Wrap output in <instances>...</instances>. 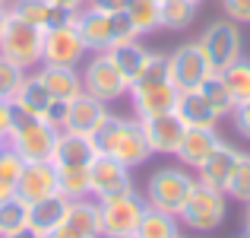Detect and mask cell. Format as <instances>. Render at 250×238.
<instances>
[{"mask_svg": "<svg viewBox=\"0 0 250 238\" xmlns=\"http://www.w3.org/2000/svg\"><path fill=\"white\" fill-rule=\"evenodd\" d=\"M89 137H92V143H95V153L114 156L117 162H124L127 168H136V165H143L152 156L140 118H121V115H111L108 111V115L102 118V124H98Z\"/></svg>", "mask_w": 250, "mask_h": 238, "instance_id": "6da1fadb", "label": "cell"}, {"mask_svg": "<svg viewBox=\"0 0 250 238\" xmlns=\"http://www.w3.org/2000/svg\"><path fill=\"white\" fill-rule=\"evenodd\" d=\"M193 184H196V178L187 168H181V165H162L146 181V203L177 216L184 210V203H187Z\"/></svg>", "mask_w": 250, "mask_h": 238, "instance_id": "7a4b0ae2", "label": "cell"}, {"mask_svg": "<svg viewBox=\"0 0 250 238\" xmlns=\"http://www.w3.org/2000/svg\"><path fill=\"white\" fill-rule=\"evenodd\" d=\"M57 134L51 124H44L42 118H25V115H16L13 121V130L6 134V146H13L25 162H44L54 156V143H57Z\"/></svg>", "mask_w": 250, "mask_h": 238, "instance_id": "3957f363", "label": "cell"}, {"mask_svg": "<svg viewBox=\"0 0 250 238\" xmlns=\"http://www.w3.org/2000/svg\"><path fill=\"white\" fill-rule=\"evenodd\" d=\"M225 213H228V200H225V190H215L209 184H193L184 210L177 213V219L184 222L187 229L193 232H215V229L225 222Z\"/></svg>", "mask_w": 250, "mask_h": 238, "instance_id": "277c9868", "label": "cell"}, {"mask_svg": "<svg viewBox=\"0 0 250 238\" xmlns=\"http://www.w3.org/2000/svg\"><path fill=\"white\" fill-rule=\"evenodd\" d=\"M98 203V222H102V238L104 235H133L146 213V197H140L133 188L124 194L102 197Z\"/></svg>", "mask_w": 250, "mask_h": 238, "instance_id": "5b68a950", "label": "cell"}, {"mask_svg": "<svg viewBox=\"0 0 250 238\" xmlns=\"http://www.w3.org/2000/svg\"><path fill=\"white\" fill-rule=\"evenodd\" d=\"M42 45H44V32L35 25L22 23V19L10 16L0 35V54L6 61H13L22 70H35L42 67Z\"/></svg>", "mask_w": 250, "mask_h": 238, "instance_id": "8992f818", "label": "cell"}, {"mask_svg": "<svg viewBox=\"0 0 250 238\" xmlns=\"http://www.w3.org/2000/svg\"><path fill=\"white\" fill-rule=\"evenodd\" d=\"M80 76H83V92H89L92 98H98V102H104V105L117 102V98H124L130 92L127 76L117 70V64L111 61L108 51L92 54L89 61L83 64Z\"/></svg>", "mask_w": 250, "mask_h": 238, "instance_id": "52a82bcc", "label": "cell"}, {"mask_svg": "<svg viewBox=\"0 0 250 238\" xmlns=\"http://www.w3.org/2000/svg\"><path fill=\"white\" fill-rule=\"evenodd\" d=\"M200 48H203V54H206L212 73H222L225 67H231L241 57V51H244L238 23H231V19H215L200 35Z\"/></svg>", "mask_w": 250, "mask_h": 238, "instance_id": "ba28073f", "label": "cell"}, {"mask_svg": "<svg viewBox=\"0 0 250 238\" xmlns=\"http://www.w3.org/2000/svg\"><path fill=\"white\" fill-rule=\"evenodd\" d=\"M130 105H133V118L146 121V118H155V115H168L174 111L177 105V86L171 79H149V76H140L130 83Z\"/></svg>", "mask_w": 250, "mask_h": 238, "instance_id": "9c48e42d", "label": "cell"}, {"mask_svg": "<svg viewBox=\"0 0 250 238\" xmlns=\"http://www.w3.org/2000/svg\"><path fill=\"white\" fill-rule=\"evenodd\" d=\"M89 54L80 38L73 19L54 25L44 32V45H42V64H54V67H80V61Z\"/></svg>", "mask_w": 250, "mask_h": 238, "instance_id": "30bf717a", "label": "cell"}, {"mask_svg": "<svg viewBox=\"0 0 250 238\" xmlns=\"http://www.w3.org/2000/svg\"><path fill=\"white\" fill-rule=\"evenodd\" d=\"M168 70H171V83L177 86V92L200 89L203 79L212 73V67H209L200 42H184L181 48L171 51L168 54Z\"/></svg>", "mask_w": 250, "mask_h": 238, "instance_id": "8fae6325", "label": "cell"}, {"mask_svg": "<svg viewBox=\"0 0 250 238\" xmlns=\"http://www.w3.org/2000/svg\"><path fill=\"white\" fill-rule=\"evenodd\" d=\"M133 188V178H130V168L124 162H117L114 156H102L95 153V159L89 162V190L95 200L111 194H124V190Z\"/></svg>", "mask_w": 250, "mask_h": 238, "instance_id": "7c38bea8", "label": "cell"}, {"mask_svg": "<svg viewBox=\"0 0 250 238\" xmlns=\"http://www.w3.org/2000/svg\"><path fill=\"white\" fill-rule=\"evenodd\" d=\"M73 23L80 29V38L85 45V51L92 54H102V51L114 48V25H111V13L98 10V6L85 3L83 10L73 13Z\"/></svg>", "mask_w": 250, "mask_h": 238, "instance_id": "4fadbf2b", "label": "cell"}, {"mask_svg": "<svg viewBox=\"0 0 250 238\" xmlns=\"http://www.w3.org/2000/svg\"><path fill=\"white\" fill-rule=\"evenodd\" d=\"M184 130H187V124H184L174 111L143 121V134H146V143H149V149H152V156H174L177 146H181V140H184Z\"/></svg>", "mask_w": 250, "mask_h": 238, "instance_id": "5bb4252c", "label": "cell"}, {"mask_svg": "<svg viewBox=\"0 0 250 238\" xmlns=\"http://www.w3.org/2000/svg\"><path fill=\"white\" fill-rule=\"evenodd\" d=\"M57 194V165L54 162H25V171L16 184V197L25 203H38Z\"/></svg>", "mask_w": 250, "mask_h": 238, "instance_id": "9a60e30c", "label": "cell"}, {"mask_svg": "<svg viewBox=\"0 0 250 238\" xmlns=\"http://www.w3.org/2000/svg\"><path fill=\"white\" fill-rule=\"evenodd\" d=\"M10 16H16V19H22V23L35 25V29L48 32V29H54V25L73 19V13L57 6V3H51V0H10Z\"/></svg>", "mask_w": 250, "mask_h": 238, "instance_id": "2e32d148", "label": "cell"}, {"mask_svg": "<svg viewBox=\"0 0 250 238\" xmlns=\"http://www.w3.org/2000/svg\"><path fill=\"white\" fill-rule=\"evenodd\" d=\"M238 156H241V149H234L231 143L222 140L219 146L206 156V162L196 168V181L209 184V188H215V190H225V184H228V178H231V168H234V162H238Z\"/></svg>", "mask_w": 250, "mask_h": 238, "instance_id": "e0dca14e", "label": "cell"}, {"mask_svg": "<svg viewBox=\"0 0 250 238\" xmlns=\"http://www.w3.org/2000/svg\"><path fill=\"white\" fill-rule=\"evenodd\" d=\"M219 143H222V137H219L215 127H187L174 156L181 159V165H187V168H200V165L206 162V156L212 153Z\"/></svg>", "mask_w": 250, "mask_h": 238, "instance_id": "ac0fdd59", "label": "cell"}, {"mask_svg": "<svg viewBox=\"0 0 250 238\" xmlns=\"http://www.w3.org/2000/svg\"><path fill=\"white\" fill-rule=\"evenodd\" d=\"M35 76L44 83V89L51 92V98L57 102H73L76 95H83V76L76 67H54V64H42L35 70Z\"/></svg>", "mask_w": 250, "mask_h": 238, "instance_id": "d6986e66", "label": "cell"}, {"mask_svg": "<svg viewBox=\"0 0 250 238\" xmlns=\"http://www.w3.org/2000/svg\"><path fill=\"white\" fill-rule=\"evenodd\" d=\"M51 102H54L51 92L44 89V83L35 73H25L22 83H19V89L13 92V98H10L13 111H16V115H25V118H44V111H48Z\"/></svg>", "mask_w": 250, "mask_h": 238, "instance_id": "ffe728a7", "label": "cell"}, {"mask_svg": "<svg viewBox=\"0 0 250 238\" xmlns=\"http://www.w3.org/2000/svg\"><path fill=\"white\" fill-rule=\"evenodd\" d=\"M108 115V105L92 98L89 92L76 95L73 102H67V121H63V130H76V134H92V130L102 124V118Z\"/></svg>", "mask_w": 250, "mask_h": 238, "instance_id": "44dd1931", "label": "cell"}, {"mask_svg": "<svg viewBox=\"0 0 250 238\" xmlns=\"http://www.w3.org/2000/svg\"><path fill=\"white\" fill-rule=\"evenodd\" d=\"M95 159V143L89 134H76V130H61L54 143V165H89Z\"/></svg>", "mask_w": 250, "mask_h": 238, "instance_id": "7402d4cb", "label": "cell"}, {"mask_svg": "<svg viewBox=\"0 0 250 238\" xmlns=\"http://www.w3.org/2000/svg\"><path fill=\"white\" fill-rule=\"evenodd\" d=\"M174 115L181 118L187 127H215V124H219L215 108L203 98L200 89L181 92V95H177V105H174Z\"/></svg>", "mask_w": 250, "mask_h": 238, "instance_id": "603a6c76", "label": "cell"}, {"mask_svg": "<svg viewBox=\"0 0 250 238\" xmlns=\"http://www.w3.org/2000/svg\"><path fill=\"white\" fill-rule=\"evenodd\" d=\"M67 210H70V200L61 197V194L44 197V200H38V203H29V226L35 229L38 235H48L63 222Z\"/></svg>", "mask_w": 250, "mask_h": 238, "instance_id": "cb8c5ba5", "label": "cell"}, {"mask_svg": "<svg viewBox=\"0 0 250 238\" xmlns=\"http://www.w3.org/2000/svg\"><path fill=\"white\" fill-rule=\"evenodd\" d=\"M108 54H111V61L117 64V70L127 76V83H133V79H140V73L146 70V64H149V57H152V51L143 48V45L133 38V42L114 45Z\"/></svg>", "mask_w": 250, "mask_h": 238, "instance_id": "d4e9b609", "label": "cell"}, {"mask_svg": "<svg viewBox=\"0 0 250 238\" xmlns=\"http://www.w3.org/2000/svg\"><path fill=\"white\" fill-rule=\"evenodd\" d=\"M133 235L136 238H177L181 235V219L174 213H165V210H155L146 203V213H143Z\"/></svg>", "mask_w": 250, "mask_h": 238, "instance_id": "484cf974", "label": "cell"}, {"mask_svg": "<svg viewBox=\"0 0 250 238\" xmlns=\"http://www.w3.org/2000/svg\"><path fill=\"white\" fill-rule=\"evenodd\" d=\"M57 194L67 200H85L89 190V165H57Z\"/></svg>", "mask_w": 250, "mask_h": 238, "instance_id": "4316f807", "label": "cell"}, {"mask_svg": "<svg viewBox=\"0 0 250 238\" xmlns=\"http://www.w3.org/2000/svg\"><path fill=\"white\" fill-rule=\"evenodd\" d=\"M196 3L193 0H159V25L168 32H181L193 23Z\"/></svg>", "mask_w": 250, "mask_h": 238, "instance_id": "83f0119b", "label": "cell"}, {"mask_svg": "<svg viewBox=\"0 0 250 238\" xmlns=\"http://www.w3.org/2000/svg\"><path fill=\"white\" fill-rule=\"evenodd\" d=\"M200 92H203V98L215 108V115H219V118H225V115H231V111H234V98H231V92H228L222 73H209L206 79H203Z\"/></svg>", "mask_w": 250, "mask_h": 238, "instance_id": "f1b7e54d", "label": "cell"}, {"mask_svg": "<svg viewBox=\"0 0 250 238\" xmlns=\"http://www.w3.org/2000/svg\"><path fill=\"white\" fill-rule=\"evenodd\" d=\"M222 79H225V86H228V92H231L234 105L244 102V98H250V57L241 54L231 67L222 70Z\"/></svg>", "mask_w": 250, "mask_h": 238, "instance_id": "f546056e", "label": "cell"}, {"mask_svg": "<svg viewBox=\"0 0 250 238\" xmlns=\"http://www.w3.org/2000/svg\"><path fill=\"white\" fill-rule=\"evenodd\" d=\"M25 226H29V203L19 200V197H10V200L0 203V238L19 232Z\"/></svg>", "mask_w": 250, "mask_h": 238, "instance_id": "4dcf8cb0", "label": "cell"}, {"mask_svg": "<svg viewBox=\"0 0 250 238\" xmlns=\"http://www.w3.org/2000/svg\"><path fill=\"white\" fill-rule=\"evenodd\" d=\"M127 16L133 23L136 35H149V32L162 29L159 25V0H133L127 6Z\"/></svg>", "mask_w": 250, "mask_h": 238, "instance_id": "1f68e13d", "label": "cell"}, {"mask_svg": "<svg viewBox=\"0 0 250 238\" xmlns=\"http://www.w3.org/2000/svg\"><path fill=\"white\" fill-rule=\"evenodd\" d=\"M225 197H231L238 203H250V156L247 153H241L238 162H234L231 178L225 184Z\"/></svg>", "mask_w": 250, "mask_h": 238, "instance_id": "d6a6232c", "label": "cell"}, {"mask_svg": "<svg viewBox=\"0 0 250 238\" xmlns=\"http://www.w3.org/2000/svg\"><path fill=\"white\" fill-rule=\"evenodd\" d=\"M25 73H29V70L16 67L13 61H6V57L0 54V98H6V102H10L13 92L19 89V83H22V76H25Z\"/></svg>", "mask_w": 250, "mask_h": 238, "instance_id": "836d02e7", "label": "cell"}, {"mask_svg": "<svg viewBox=\"0 0 250 238\" xmlns=\"http://www.w3.org/2000/svg\"><path fill=\"white\" fill-rule=\"evenodd\" d=\"M25 171V159L16 153L13 146H3L0 149V181H10V184H19Z\"/></svg>", "mask_w": 250, "mask_h": 238, "instance_id": "e575fe53", "label": "cell"}, {"mask_svg": "<svg viewBox=\"0 0 250 238\" xmlns=\"http://www.w3.org/2000/svg\"><path fill=\"white\" fill-rule=\"evenodd\" d=\"M222 10L231 23L250 25V0H222Z\"/></svg>", "mask_w": 250, "mask_h": 238, "instance_id": "d590c367", "label": "cell"}, {"mask_svg": "<svg viewBox=\"0 0 250 238\" xmlns=\"http://www.w3.org/2000/svg\"><path fill=\"white\" fill-rule=\"evenodd\" d=\"M231 118H234V130H238L241 137H247V140H250V98H244V102L234 105Z\"/></svg>", "mask_w": 250, "mask_h": 238, "instance_id": "8d00e7d4", "label": "cell"}, {"mask_svg": "<svg viewBox=\"0 0 250 238\" xmlns=\"http://www.w3.org/2000/svg\"><path fill=\"white\" fill-rule=\"evenodd\" d=\"M44 124H51L54 130H63V121H67V102H51L48 105V111H44V118H42Z\"/></svg>", "mask_w": 250, "mask_h": 238, "instance_id": "74e56055", "label": "cell"}, {"mask_svg": "<svg viewBox=\"0 0 250 238\" xmlns=\"http://www.w3.org/2000/svg\"><path fill=\"white\" fill-rule=\"evenodd\" d=\"M13 121H16V111H13V105L6 102V98H0V134H10L13 130Z\"/></svg>", "mask_w": 250, "mask_h": 238, "instance_id": "f35d334b", "label": "cell"}, {"mask_svg": "<svg viewBox=\"0 0 250 238\" xmlns=\"http://www.w3.org/2000/svg\"><path fill=\"white\" fill-rule=\"evenodd\" d=\"M92 6H98V10H104V13H124L133 0H89Z\"/></svg>", "mask_w": 250, "mask_h": 238, "instance_id": "ab89813d", "label": "cell"}, {"mask_svg": "<svg viewBox=\"0 0 250 238\" xmlns=\"http://www.w3.org/2000/svg\"><path fill=\"white\" fill-rule=\"evenodd\" d=\"M42 238H85V235H80V232H73V229H70L67 222H61V226H57L54 232H48V235H42Z\"/></svg>", "mask_w": 250, "mask_h": 238, "instance_id": "60d3db41", "label": "cell"}, {"mask_svg": "<svg viewBox=\"0 0 250 238\" xmlns=\"http://www.w3.org/2000/svg\"><path fill=\"white\" fill-rule=\"evenodd\" d=\"M51 3H57V6H63V10H70V13H76V10H83L89 0H51Z\"/></svg>", "mask_w": 250, "mask_h": 238, "instance_id": "b9f144b4", "label": "cell"}, {"mask_svg": "<svg viewBox=\"0 0 250 238\" xmlns=\"http://www.w3.org/2000/svg\"><path fill=\"white\" fill-rule=\"evenodd\" d=\"M10 197H16V184L0 181V203H3V200H10Z\"/></svg>", "mask_w": 250, "mask_h": 238, "instance_id": "7bdbcfd3", "label": "cell"}, {"mask_svg": "<svg viewBox=\"0 0 250 238\" xmlns=\"http://www.w3.org/2000/svg\"><path fill=\"white\" fill-rule=\"evenodd\" d=\"M6 238H42V235H38L32 226H25V229H19V232H13V235H6Z\"/></svg>", "mask_w": 250, "mask_h": 238, "instance_id": "ee69618b", "label": "cell"}, {"mask_svg": "<svg viewBox=\"0 0 250 238\" xmlns=\"http://www.w3.org/2000/svg\"><path fill=\"white\" fill-rule=\"evenodd\" d=\"M6 19H10V10H0V35H3V25H6Z\"/></svg>", "mask_w": 250, "mask_h": 238, "instance_id": "f6af8a7d", "label": "cell"}, {"mask_svg": "<svg viewBox=\"0 0 250 238\" xmlns=\"http://www.w3.org/2000/svg\"><path fill=\"white\" fill-rule=\"evenodd\" d=\"M244 207H247V213H244V226L250 229V203H244Z\"/></svg>", "mask_w": 250, "mask_h": 238, "instance_id": "bcb514c9", "label": "cell"}, {"mask_svg": "<svg viewBox=\"0 0 250 238\" xmlns=\"http://www.w3.org/2000/svg\"><path fill=\"white\" fill-rule=\"evenodd\" d=\"M0 10H10V0H0Z\"/></svg>", "mask_w": 250, "mask_h": 238, "instance_id": "7dc6e473", "label": "cell"}, {"mask_svg": "<svg viewBox=\"0 0 250 238\" xmlns=\"http://www.w3.org/2000/svg\"><path fill=\"white\" fill-rule=\"evenodd\" d=\"M104 238H136V235H104Z\"/></svg>", "mask_w": 250, "mask_h": 238, "instance_id": "c3c4849f", "label": "cell"}, {"mask_svg": "<svg viewBox=\"0 0 250 238\" xmlns=\"http://www.w3.org/2000/svg\"><path fill=\"white\" fill-rule=\"evenodd\" d=\"M3 146H6V137H3V134H0V149H3Z\"/></svg>", "mask_w": 250, "mask_h": 238, "instance_id": "681fc988", "label": "cell"}, {"mask_svg": "<svg viewBox=\"0 0 250 238\" xmlns=\"http://www.w3.org/2000/svg\"><path fill=\"white\" fill-rule=\"evenodd\" d=\"M244 238H250V229H247V232H244Z\"/></svg>", "mask_w": 250, "mask_h": 238, "instance_id": "f907efd6", "label": "cell"}, {"mask_svg": "<svg viewBox=\"0 0 250 238\" xmlns=\"http://www.w3.org/2000/svg\"><path fill=\"white\" fill-rule=\"evenodd\" d=\"M193 3H196V6H200V3H203V0H193Z\"/></svg>", "mask_w": 250, "mask_h": 238, "instance_id": "816d5d0a", "label": "cell"}, {"mask_svg": "<svg viewBox=\"0 0 250 238\" xmlns=\"http://www.w3.org/2000/svg\"><path fill=\"white\" fill-rule=\"evenodd\" d=\"M177 238H184V235H177Z\"/></svg>", "mask_w": 250, "mask_h": 238, "instance_id": "f5cc1de1", "label": "cell"}]
</instances>
